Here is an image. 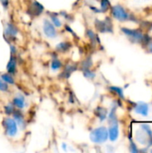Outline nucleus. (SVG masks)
Returning <instances> with one entry per match:
<instances>
[{"label":"nucleus","mask_w":152,"mask_h":153,"mask_svg":"<svg viewBox=\"0 0 152 153\" xmlns=\"http://www.w3.org/2000/svg\"><path fill=\"white\" fill-rule=\"evenodd\" d=\"M61 67H62V63H61V61H60L59 59L55 58V59H53V60L51 61V68H52V70L57 71V70H59Z\"/></svg>","instance_id":"2eb2a0df"},{"label":"nucleus","mask_w":152,"mask_h":153,"mask_svg":"<svg viewBox=\"0 0 152 153\" xmlns=\"http://www.w3.org/2000/svg\"><path fill=\"white\" fill-rule=\"evenodd\" d=\"M130 151H131L132 152H139V150L136 148V146H135V144H134L133 143H131V146H130Z\"/></svg>","instance_id":"b1692460"},{"label":"nucleus","mask_w":152,"mask_h":153,"mask_svg":"<svg viewBox=\"0 0 152 153\" xmlns=\"http://www.w3.org/2000/svg\"><path fill=\"white\" fill-rule=\"evenodd\" d=\"M134 111L142 116H148L149 114V105L144 102H138L134 107Z\"/></svg>","instance_id":"0eeeda50"},{"label":"nucleus","mask_w":152,"mask_h":153,"mask_svg":"<svg viewBox=\"0 0 152 153\" xmlns=\"http://www.w3.org/2000/svg\"><path fill=\"white\" fill-rule=\"evenodd\" d=\"M122 30L124 31L125 34H126L128 36V38L130 39H132L134 42H140V41H142L144 39V36L138 30L125 29V28H123Z\"/></svg>","instance_id":"39448f33"},{"label":"nucleus","mask_w":152,"mask_h":153,"mask_svg":"<svg viewBox=\"0 0 152 153\" xmlns=\"http://www.w3.org/2000/svg\"><path fill=\"white\" fill-rule=\"evenodd\" d=\"M10 50H11V55L16 54V48H15V46L11 45V46H10Z\"/></svg>","instance_id":"393cba45"},{"label":"nucleus","mask_w":152,"mask_h":153,"mask_svg":"<svg viewBox=\"0 0 152 153\" xmlns=\"http://www.w3.org/2000/svg\"><path fill=\"white\" fill-rule=\"evenodd\" d=\"M107 114H108L107 110L103 108H98L96 110V115L100 121H104L107 118Z\"/></svg>","instance_id":"ddd939ff"},{"label":"nucleus","mask_w":152,"mask_h":153,"mask_svg":"<svg viewBox=\"0 0 152 153\" xmlns=\"http://www.w3.org/2000/svg\"><path fill=\"white\" fill-rule=\"evenodd\" d=\"M84 75H85V77H87L89 79H92V78L95 77V74L93 72H91L90 70H89V69L84 71Z\"/></svg>","instance_id":"4be33fe9"},{"label":"nucleus","mask_w":152,"mask_h":153,"mask_svg":"<svg viewBox=\"0 0 152 153\" xmlns=\"http://www.w3.org/2000/svg\"><path fill=\"white\" fill-rule=\"evenodd\" d=\"M13 105L19 109H22L25 107V100L22 96L19 95L13 100Z\"/></svg>","instance_id":"9b49d317"},{"label":"nucleus","mask_w":152,"mask_h":153,"mask_svg":"<svg viewBox=\"0 0 152 153\" xmlns=\"http://www.w3.org/2000/svg\"><path fill=\"white\" fill-rule=\"evenodd\" d=\"M13 111H14L13 105L9 104V105L5 106V108H4V112H5L7 115H11V114H13Z\"/></svg>","instance_id":"412c9836"},{"label":"nucleus","mask_w":152,"mask_h":153,"mask_svg":"<svg viewBox=\"0 0 152 153\" xmlns=\"http://www.w3.org/2000/svg\"><path fill=\"white\" fill-rule=\"evenodd\" d=\"M86 35L90 39H92V40H96V39L95 38H97L96 37V35H95V33L92 31V30H87V33H86Z\"/></svg>","instance_id":"5701e85b"},{"label":"nucleus","mask_w":152,"mask_h":153,"mask_svg":"<svg viewBox=\"0 0 152 153\" xmlns=\"http://www.w3.org/2000/svg\"><path fill=\"white\" fill-rule=\"evenodd\" d=\"M110 6V2L109 0H101L100 1V12H107L108 9Z\"/></svg>","instance_id":"f3484780"},{"label":"nucleus","mask_w":152,"mask_h":153,"mask_svg":"<svg viewBox=\"0 0 152 153\" xmlns=\"http://www.w3.org/2000/svg\"><path fill=\"white\" fill-rule=\"evenodd\" d=\"M119 136V128H118V124L117 122H113L110 123V126L108 129V137L110 141L115 142Z\"/></svg>","instance_id":"423d86ee"},{"label":"nucleus","mask_w":152,"mask_h":153,"mask_svg":"<svg viewBox=\"0 0 152 153\" xmlns=\"http://www.w3.org/2000/svg\"><path fill=\"white\" fill-rule=\"evenodd\" d=\"M8 91L7 83L0 77V91Z\"/></svg>","instance_id":"aec40b11"},{"label":"nucleus","mask_w":152,"mask_h":153,"mask_svg":"<svg viewBox=\"0 0 152 153\" xmlns=\"http://www.w3.org/2000/svg\"><path fill=\"white\" fill-rule=\"evenodd\" d=\"M1 1V4H3V6L5 8L7 5H8V2H9V0H0Z\"/></svg>","instance_id":"a878e982"},{"label":"nucleus","mask_w":152,"mask_h":153,"mask_svg":"<svg viewBox=\"0 0 152 153\" xmlns=\"http://www.w3.org/2000/svg\"><path fill=\"white\" fill-rule=\"evenodd\" d=\"M43 31L45 35L49 39H54L57 35L56 26L52 23V22H50L47 19H45L43 21Z\"/></svg>","instance_id":"20e7f679"},{"label":"nucleus","mask_w":152,"mask_h":153,"mask_svg":"<svg viewBox=\"0 0 152 153\" xmlns=\"http://www.w3.org/2000/svg\"><path fill=\"white\" fill-rule=\"evenodd\" d=\"M6 70L11 74H14V72L16 70V58L13 55H11V56H10V60L6 65Z\"/></svg>","instance_id":"1a4fd4ad"},{"label":"nucleus","mask_w":152,"mask_h":153,"mask_svg":"<svg viewBox=\"0 0 152 153\" xmlns=\"http://www.w3.org/2000/svg\"><path fill=\"white\" fill-rule=\"evenodd\" d=\"M111 91H113L114 92H116L120 98H124V92H123V89L118 88V87H111L110 88Z\"/></svg>","instance_id":"6ab92c4d"},{"label":"nucleus","mask_w":152,"mask_h":153,"mask_svg":"<svg viewBox=\"0 0 152 153\" xmlns=\"http://www.w3.org/2000/svg\"><path fill=\"white\" fill-rule=\"evenodd\" d=\"M71 48V44L69 42H61L56 45V50L61 52H65Z\"/></svg>","instance_id":"4468645a"},{"label":"nucleus","mask_w":152,"mask_h":153,"mask_svg":"<svg viewBox=\"0 0 152 153\" xmlns=\"http://www.w3.org/2000/svg\"><path fill=\"white\" fill-rule=\"evenodd\" d=\"M96 27L97 29L101 31V32H108V31H111V28H110V23L107 22L106 21H98L96 23Z\"/></svg>","instance_id":"6e6552de"},{"label":"nucleus","mask_w":152,"mask_h":153,"mask_svg":"<svg viewBox=\"0 0 152 153\" xmlns=\"http://www.w3.org/2000/svg\"><path fill=\"white\" fill-rule=\"evenodd\" d=\"M13 119L14 121L16 122L17 126H20L21 127H24L25 126V121H24V117L22 116V114L20 112V111H13Z\"/></svg>","instance_id":"9d476101"},{"label":"nucleus","mask_w":152,"mask_h":153,"mask_svg":"<svg viewBox=\"0 0 152 153\" xmlns=\"http://www.w3.org/2000/svg\"><path fill=\"white\" fill-rule=\"evenodd\" d=\"M90 138L94 143H103L108 139V131L105 126L98 127L91 131Z\"/></svg>","instance_id":"f257e3e1"},{"label":"nucleus","mask_w":152,"mask_h":153,"mask_svg":"<svg viewBox=\"0 0 152 153\" xmlns=\"http://www.w3.org/2000/svg\"><path fill=\"white\" fill-rule=\"evenodd\" d=\"M17 33H18V31L15 29V27L13 25H12L11 23H7L6 28L4 30V34L7 37H15L17 35Z\"/></svg>","instance_id":"f8f14e48"},{"label":"nucleus","mask_w":152,"mask_h":153,"mask_svg":"<svg viewBox=\"0 0 152 153\" xmlns=\"http://www.w3.org/2000/svg\"><path fill=\"white\" fill-rule=\"evenodd\" d=\"M1 78L7 83V84H13L14 83V80H13V78L12 77V75H11V74H4L2 76H1Z\"/></svg>","instance_id":"dca6fc26"},{"label":"nucleus","mask_w":152,"mask_h":153,"mask_svg":"<svg viewBox=\"0 0 152 153\" xmlns=\"http://www.w3.org/2000/svg\"><path fill=\"white\" fill-rule=\"evenodd\" d=\"M50 18H51L52 23H53L56 27H61V26H62V22H61V21L59 20L57 14H56V13H55V14H51V15H50Z\"/></svg>","instance_id":"a211bd4d"},{"label":"nucleus","mask_w":152,"mask_h":153,"mask_svg":"<svg viewBox=\"0 0 152 153\" xmlns=\"http://www.w3.org/2000/svg\"><path fill=\"white\" fill-rule=\"evenodd\" d=\"M2 125L4 128L5 134L8 136L13 137L16 135V134L18 132V126H17L16 122L14 121V119H12L10 117H5L3 120Z\"/></svg>","instance_id":"f03ea898"},{"label":"nucleus","mask_w":152,"mask_h":153,"mask_svg":"<svg viewBox=\"0 0 152 153\" xmlns=\"http://www.w3.org/2000/svg\"><path fill=\"white\" fill-rule=\"evenodd\" d=\"M112 15L120 22H125L129 20V14L126 10L120 4L114 5L112 7Z\"/></svg>","instance_id":"7ed1b4c3"}]
</instances>
